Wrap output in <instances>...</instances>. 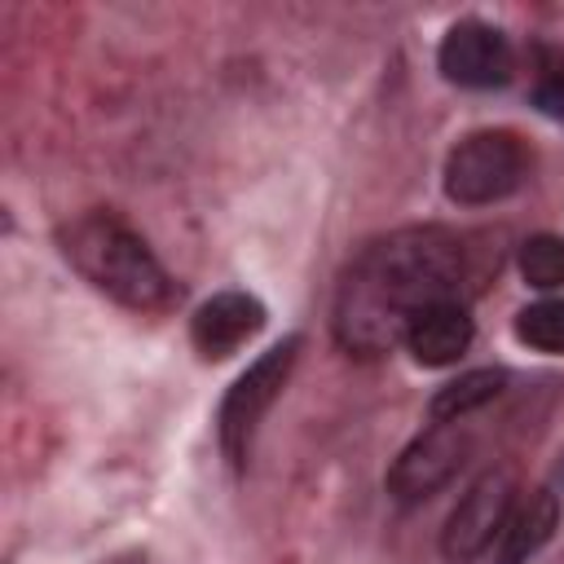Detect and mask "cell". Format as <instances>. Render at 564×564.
<instances>
[{
  "instance_id": "cell-1",
  "label": "cell",
  "mask_w": 564,
  "mask_h": 564,
  "mask_svg": "<svg viewBox=\"0 0 564 564\" xmlns=\"http://www.w3.org/2000/svg\"><path fill=\"white\" fill-rule=\"evenodd\" d=\"M467 247L454 229L414 225L375 238L344 269L335 291V339L357 357H379L405 344L410 322L445 300H458Z\"/></svg>"
},
{
  "instance_id": "cell-2",
  "label": "cell",
  "mask_w": 564,
  "mask_h": 564,
  "mask_svg": "<svg viewBox=\"0 0 564 564\" xmlns=\"http://www.w3.org/2000/svg\"><path fill=\"white\" fill-rule=\"evenodd\" d=\"M57 247L84 282H93L101 295L128 308L159 313L181 295L172 273L145 247V238L132 234L115 212H84L66 220L57 229Z\"/></svg>"
},
{
  "instance_id": "cell-3",
  "label": "cell",
  "mask_w": 564,
  "mask_h": 564,
  "mask_svg": "<svg viewBox=\"0 0 564 564\" xmlns=\"http://www.w3.org/2000/svg\"><path fill=\"white\" fill-rule=\"evenodd\" d=\"M300 348H304V339H300V335H286L282 344L264 348V352L229 383V392H225V401H220V414H216V432H220V449H225V458H229L234 467L247 463L251 436H256L260 419L269 414V405L278 401V392L286 388Z\"/></svg>"
},
{
  "instance_id": "cell-4",
  "label": "cell",
  "mask_w": 564,
  "mask_h": 564,
  "mask_svg": "<svg viewBox=\"0 0 564 564\" xmlns=\"http://www.w3.org/2000/svg\"><path fill=\"white\" fill-rule=\"evenodd\" d=\"M524 167H529L524 145L511 132L485 128V132L463 137L449 150V159H445V194L454 203H463V207H485V203H498L511 189H520Z\"/></svg>"
},
{
  "instance_id": "cell-5",
  "label": "cell",
  "mask_w": 564,
  "mask_h": 564,
  "mask_svg": "<svg viewBox=\"0 0 564 564\" xmlns=\"http://www.w3.org/2000/svg\"><path fill=\"white\" fill-rule=\"evenodd\" d=\"M467 454H471V436L458 423H432L423 436H414L397 454V463L388 471V494L397 502H405V507L410 502H423V498L441 494L458 476V467L467 463Z\"/></svg>"
},
{
  "instance_id": "cell-6",
  "label": "cell",
  "mask_w": 564,
  "mask_h": 564,
  "mask_svg": "<svg viewBox=\"0 0 564 564\" xmlns=\"http://www.w3.org/2000/svg\"><path fill=\"white\" fill-rule=\"evenodd\" d=\"M511 507H516V476H511L507 467L485 471V476L458 498V507L449 511V520H445V529H441V551H445V560H449V564L476 560V555L502 533Z\"/></svg>"
},
{
  "instance_id": "cell-7",
  "label": "cell",
  "mask_w": 564,
  "mask_h": 564,
  "mask_svg": "<svg viewBox=\"0 0 564 564\" xmlns=\"http://www.w3.org/2000/svg\"><path fill=\"white\" fill-rule=\"evenodd\" d=\"M436 66L449 84L463 88H502L511 79V44L489 22H454L441 40Z\"/></svg>"
},
{
  "instance_id": "cell-8",
  "label": "cell",
  "mask_w": 564,
  "mask_h": 564,
  "mask_svg": "<svg viewBox=\"0 0 564 564\" xmlns=\"http://www.w3.org/2000/svg\"><path fill=\"white\" fill-rule=\"evenodd\" d=\"M264 326V304L247 291H220L212 300L198 304V313L189 317V339L203 357L220 361L229 357L238 344H247L256 330Z\"/></svg>"
},
{
  "instance_id": "cell-9",
  "label": "cell",
  "mask_w": 564,
  "mask_h": 564,
  "mask_svg": "<svg viewBox=\"0 0 564 564\" xmlns=\"http://www.w3.org/2000/svg\"><path fill=\"white\" fill-rule=\"evenodd\" d=\"M467 344H471V317L458 300L423 308L405 330V348L419 366H454L467 352Z\"/></svg>"
},
{
  "instance_id": "cell-10",
  "label": "cell",
  "mask_w": 564,
  "mask_h": 564,
  "mask_svg": "<svg viewBox=\"0 0 564 564\" xmlns=\"http://www.w3.org/2000/svg\"><path fill=\"white\" fill-rule=\"evenodd\" d=\"M555 524H560V498L551 489H529L524 498H516V507L498 533L494 564H524L529 555H538L551 542Z\"/></svg>"
},
{
  "instance_id": "cell-11",
  "label": "cell",
  "mask_w": 564,
  "mask_h": 564,
  "mask_svg": "<svg viewBox=\"0 0 564 564\" xmlns=\"http://www.w3.org/2000/svg\"><path fill=\"white\" fill-rule=\"evenodd\" d=\"M502 383H507V370H498V366H485V370H467V375H458V379H449L445 388H436V397H432V419L436 423H458L463 414H471V410H480V405H489L498 392H502Z\"/></svg>"
},
{
  "instance_id": "cell-12",
  "label": "cell",
  "mask_w": 564,
  "mask_h": 564,
  "mask_svg": "<svg viewBox=\"0 0 564 564\" xmlns=\"http://www.w3.org/2000/svg\"><path fill=\"white\" fill-rule=\"evenodd\" d=\"M520 273H524V282L538 286V291L564 286V238H555V234H533L529 242H520Z\"/></svg>"
},
{
  "instance_id": "cell-13",
  "label": "cell",
  "mask_w": 564,
  "mask_h": 564,
  "mask_svg": "<svg viewBox=\"0 0 564 564\" xmlns=\"http://www.w3.org/2000/svg\"><path fill=\"white\" fill-rule=\"evenodd\" d=\"M516 335L538 352H564V300H538L520 308Z\"/></svg>"
},
{
  "instance_id": "cell-14",
  "label": "cell",
  "mask_w": 564,
  "mask_h": 564,
  "mask_svg": "<svg viewBox=\"0 0 564 564\" xmlns=\"http://www.w3.org/2000/svg\"><path fill=\"white\" fill-rule=\"evenodd\" d=\"M533 101H538L542 115H551L555 123H564V53H555V48H542L538 53Z\"/></svg>"
}]
</instances>
